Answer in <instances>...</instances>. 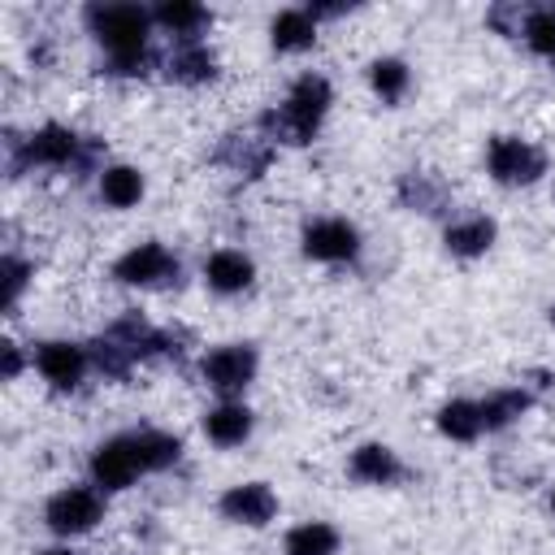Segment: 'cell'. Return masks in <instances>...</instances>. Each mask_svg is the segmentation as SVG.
I'll list each match as a JSON object with an SVG mask.
<instances>
[{"instance_id": "cell-1", "label": "cell", "mask_w": 555, "mask_h": 555, "mask_svg": "<svg viewBox=\"0 0 555 555\" xmlns=\"http://www.w3.org/2000/svg\"><path fill=\"white\" fill-rule=\"evenodd\" d=\"M87 26L108 52V74L121 78H143L152 56H147V35H152V9L143 4H91Z\"/></svg>"}, {"instance_id": "cell-2", "label": "cell", "mask_w": 555, "mask_h": 555, "mask_svg": "<svg viewBox=\"0 0 555 555\" xmlns=\"http://www.w3.org/2000/svg\"><path fill=\"white\" fill-rule=\"evenodd\" d=\"M330 104H334L330 78H325V74H299V78L291 82L286 100L260 113V134H264L273 147H304V143H312V134L321 130Z\"/></svg>"}, {"instance_id": "cell-3", "label": "cell", "mask_w": 555, "mask_h": 555, "mask_svg": "<svg viewBox=\"0 0 555 555\" xmlns=\"http://www.w3.org/2000/svg\"><path fill=\"white\" fill-rule=\"evenodd\" d=\"M100 160V143L95 139H82L74 134L69 126L61 121H48L39 130H30L26 139H13V156H9V169L22 173V169H65V165H78V169H95ZM100 173V169H95Z\"/></svg>"}, {"instance_id": "cell-4", "label": "cell", "mask_w": 555, "mask_h": 555, "mask_svg": "<svg viewBox=\"0 0 555 555\" xmlns=\"http://www.w3.org/2000/svg\"><path fill=\"white\" fill-rule=\"evenodd\" d=\"M486 169L499 186H533L546 173V152L516 134H494L486 143Z\"/></svg>"}, {"instance_id": "cell-5", "label": "cell", "mask_w": 555, "mask_h": 555, "mask_svg": "<svg viewBox=\"0 0 555 555\" xmlns=\"http://www.w3.org/2000/svg\"><path fill=\"white\" fill-rule=\"evenodd\" d=\"M256 369H260V356L251 343H221V347L204 351V360H199L204 386L217 390L221 399H238L256 382Z\"/></svg>"}, {"instance_id": "cell-6", "label": "cell", "mask_w": 555, "mask_h": 555, "mask_svg": "<svg viewBox=\"0 0 555 555\" xmlns=\"http://www.w3.org/2000/svg\"><path fill=\"white\" fill-rule=\"evenodd\" d=\"M100 520H104V490H95V486H65L43 507V525L56 538H82Z\"/></svg>"}, {"instance_id": "cell-7", "label": "cell", "mask_w": 555, "mask_h": 555, "mask_svg": "<svg viewBox=\"0 0 555 555\" xmlns=\"http://www.w3.org/2000/svg\"><path fill=\"white\" fill-rule=\"evenodd\" d=\"M299 251L321 264H347L360 256V230L347 217H312L299 234Z\"/></svg>"}, {"instance_id": "cell-8", "label": "cell", "mask_w": 555, "mask_h": 555, "mask_svg": "<svg viewBox=\"0 0 555 555\" xmlns=\"http://www.w3.org/2000/svg\"><path fill=\"white\" fill-rule=\"evenodd\" d=\"M113 278L121 286H143V291L169 286V282H178V256L165 243H134L130 251L117 256Z\"/></svg>"}, {"instance_id": "cell-9", "label": "cell", "mask_w": 555, "mask_h": 555, "mask_svg": "<svg viewBox=\"0 0 555 555\" xmlns=\"http://www.w3.org/2000/svg\"><path fill=\"white\" fill-rule=\"evenodd\" d=\"M139 477H143V464H139V451H134V438L130 434L104 438L91 451V486L95 490L117 494V490H130Z\"/></svg>"}, {"instance_id": "cell-10", "label": "cell", "mask_w": 555, "mask_h": 555, "mask_svg": "<svg viewBox=\"0 0 555 555\" xmlns=\"http://www.w3.org/2000/svg\"><path fill=\"white\" fill-rule=\"evenodd\" d=\"M30 360H35L39 377H43L52 390H78V382H82L87 369H91L87 347H82V343H69V338H48V343H39Z\"/></svg>"}, {"instance_id": "cell-11", "label": "cell", "mask_w": 555, "mask_h": 555, "mask_svg": "<svg viewBox=\"0 0 555 555\" xmlns=\"http://www.w3.org/2000/svg\"><path fill=\"white\" fill-rule=\"evenodd\" d=\"M217 512L230 525H247V529H264L278 516V494L264 481H238L217 499Z\"/></svg>"}, {"instance_id": "cell-12", "label": "cell", "mask_w": 555, "mask_h": 555, "mask_svg": "<svg viewBox=\"0 0 555 555\" xmlns=\"http://www.w3.org/2000/svg\"><path fill=\"white\" fill-rule=\"evenodd\" d=\"M160 69L178 87H204V82L217 78V52L204 39H178L169 48V56L160 61Z\"/></svg>"}, {"instance_id": "cell-13", "label": "cell", "mask_w": 555, "mask_h": 555, "mask_svg": "<svg viewBox=\"0 0 555 555\" xmlns=\"http://www.w3.org/2000/svg\"><path fill=\"white\" fill-rule=\"evenodd\" d=\"M273 156H278V147L264 139V134H225L221 139V147L212 152V160L221 165V169H230V173H238V178H260L269 165H273Z\"/></svg>"}, {"instance_id": "cell-14", "label": "cell", "mask_w": 555, "mask_h": 555, "mask_svg": "<svg viewBox=\"0 0 555 555\" xmlns=\"http://www.w3.org/2000/svg\"><path fill=\"white\" fill-rule=\"evenodd\" d=\"M395 199H399L408 212L438 217V212L451 208V186H447L438 173H429V169H408V173H399V182H395Z\"/></svg>"}, {"instance_id": "cell-15", "label": "cell", "mask_w": 555, "mask_h": 555, "mask_svg": "<svg viewBox=\"0 0 555 555\" xmlns=\"http://www.w3.org/2000/svg\"><path fill=\"white\" fill-rule=\"evenodd\" d=\"M494 234L499 225L486 217V212H464V217H451L447 230H442V247L455 256V260H477L494 247Z\"/></svg>"}, {"instance_id": "cell-16", "label": "cell", "mask_w": 555, "mask_h": 555, "mask_svg": "<svg viewBox=\"0 0 555 555\" xmlns=\"http://www.w3.org/2000/svg\"><path fill=\"white\" fill-rule=\"evenodd\" d=\"M347 473H351V481H364V486H395L408 477L399 451L386 442H360L347 460Z\"/></svg>"}, {"instance_id": "cell-17", "label": "cell", "mask_w": 555, "mask_h": 555, "mask_svg": "<svg viewBox=\"0 0 555 555\" xmlns=\"http://www.w3.org/2000/svg\"><path fill=\"white\" fill-rule=\"evenodd\" d=\"M204 282H208V291H217V295H243V291L256 282V264H251V256L238 251V247H217V251L204 260Z\"/></svg>"}, {"instance_id": "cell-18", "label": "cell", "mask_w": 555, "mask_h": 555, "mask_svg": "<svg viewBox=\"0 0 555 555\" xmlns=\"http://www.w3.org/2000/svg\"><path fill=\"white\" fill-rule=\"evenodd\" d=\"M251 429H256V416L238 399H221L212 412H204V438L212 447H243L251 438Z\"/></svg>"}, {"instance_id": "cell-19", "label": "cell", "mask_w": 555, "mask_h": 555, "mask_svg": "<svg viewBox=\"0 0 555 555\" xmlns=\"http://www.w3.org/2000/svg\"><path fill=\"white\" fill-rule=\"evenodd\" d=\"M481 403V425H486V434H494V429H507V425H516L529 408H533V390L520 382V386H499V390H490L486 399H477Z\"/></svg>"}, {"instance_id": "cell-20", "label": "cell", "mask_w": 555, "mask_h": 555, "mask_svg": "<svg viewBox=\"0 0 555 555\" xmlns=\"http://www.w3.org/2000/svg\"><path fill=\"white\" fill-rule=\"evenodd\" d=\"M269 43L278 52H308L317 43V17L308 9H282L269 22Z\"/></svg>"}, {"instance_id": "cell-21", "label": "cell", "mask_w": 555, "mask_h": 555, "mask_svg": "<svg viewBox=\"0 0 555 555\" xmlns=\"http://www.w3.org/2000/svg\"><path fill=\"white\" fill-rule=\"evenodd\" d=\"M152 22L165 26L173 35V43L178 39H199V30L208 26V9L204 4H191V0H160L152 9Z\"/></svg>"}, {"instance_id": "cell-22", "label": "cell", "mask_w": 555, "mask_h": 555, "mask_svg": "<svg viewBox=\"0 0 555 555\" xmlns=\"http://www.w3.org/2000/svg\"><path fill=\"white\" fill-rule=\"evenodd\" d=\"M143 191H147V182L134 165H104L100 169V199L108 208H134L143 199Z\"/></svg>"}, {"instance_id": "cell-23", "label": "cell", "mask_w": 555, "mask_h": 555, "mask_svg": "<svg viewBox=\"0 0 555 555\" xmlns=\"http://www.w3.org/2000/svg\"><path fill=\"white\" fill-rule=\"evenodd\" d=\"M438 434L451 442H477L486 434L481 425V403L477 399H451L438 408Z\"/></svg>"}, {"instance_id": "cell-24", "label": "cell", "mask_w": 555, "mask_h": 555, "mask_svg": "<svg viewBox=\"0 0 555 555\" xmlns=\"http://www.w3.org/2000/svg\"><path fill=\"white\" fill-rule=\"evenodd\" d=\"M134 451H139V464L143 473H165L182 460V438L178 434H165V429H134Z\"/></svg>"}, {"instance_id": "cell-25", "label": "cell", "mask_w": 555, "mask_h": 555, "mask_svg": "<svg viewBox=\"0 0 555 555\" xmlns=\"http://www.w3.org/2000/svg\"><path fill=\"white\" fill-rule=\"evenodd\" d=\"M369 87H373L377 100L399 104V100L408 95V87H412V69H408V61H403V56H377V61L369 65Z\"/></svg>"}, {"instance_id": "cell-26", "label": "cell", "mask_w": 555, "mask_h": 555, "mask_svg": "<svg viewBox=\"0 0 555 555\" xmlns=\"http://www.w3.org/2000/svg\"><path fill=\"white\" fill-rule=\"evenodd\" d=\"M286 555H338V529L330 520H304L282 542Z\"/></svg>"}, {"instance_id": "cell-27", "label": "cell", "mask_w": 555, "mask_h": 555, "mask_svg": "<svg viewBox=\"0 0 555 555\" xmlns=\"http://www.w3.org/2000/svg\"><path fill=\"white\" fill-rule=\"evenodd\" d=\"M533 9H538V4H520V0H507V4H494V9L486 13V22H490L499 35H507V39H525Z\"/></svg>"}, {"instance_id": "cell-28", "label": "cell", "mask_w": 555, "mask_h": 555, "mask_svg": "<svg viewBox=\"0 0 555 555\" xmlns=\"http://www.w3.org/2000/svg\"><path fill=\"white\" fill-rule=\"evenodd\" d=\"M525 43H529L538 56L555 61V4H538V9H533L529 30H525Z\"/></svg>"}, {"instance_id": "cell-29", "label": "cell", "mask_w": 555, "mask_h": 555, "mask_svg": "<svg viewBox=\"0 0 555 555\" xmlns=\"http://www.w3.org/2000/svg\"><path fill=\"white\" fill-rule=\"evenodd\" d=\"M26 278H30V264L22 260V256H13V251H4V260H0V299H4V308H13L17 299H22V291H26Z\"/></svg>"}, {"instance_id": "cell-30", "label": "cell", "mask_w": 555, "mask_h": 555, "mask_svg": "<svg viewBox=\"0 0 555 555\" xmlns=\"http://www.w3.org/2000/svg\"><path fill=\"white\" fill-rule=\"evenodd\" d=\"M17 373H22V351H17V343H4L0 347V377L13 382Z\"/></svg>"}, {"instance_id": "cell-31", "label": "cell", "mask_w": 555, "mask_h": 555, "mask_svg": "<svg viewBox=\"0 0 555 555\" xmlns=\"http://www.w3.org/2000/svg\"><path fill=\"white\" fill-rule=\"evenodd\" d=\"M35 555H74L69 546H43V551H35Z\"/></svg>"}, {"instance_id": "cell-32", "label": "cell", "mask_w": 555, "mask_h": 555, "mask_svg": "<svg viewBox=\"0 0 555 555\" xmlns=\"http://www.w3.org/2000/svg\"><path fill=\"white\" fill-rule=\"evenodd\" d=\"M551 512H555V486H551Z\"/></svg>"}, {"instance_id": "cell-33", "label": "cell", "mask_w": 555, "mask_h": 555, "mask_svg": "<svg viewBox=\"0 0 555 555\" xmlns=\"http://www.w3.org/2000/svg\"><path fill=\"white\" fill-rule=\"evenodd\" d=\"M551 321H555V304H551Z\"/></svg>"}, {"instance_id": "cell-34", "label": "cell", "mask_w": 555, "mask_h": 555, "mask_svg": "<svg viewBox=\"0 0 555 555\" xmlns=\"http://www.w3.org/2000/svg\"><path fill=\"white\" fill-rule=\"evenodd\" d=\"M551 65H555V61H551Z\"/></svg>"}]
</instances>
